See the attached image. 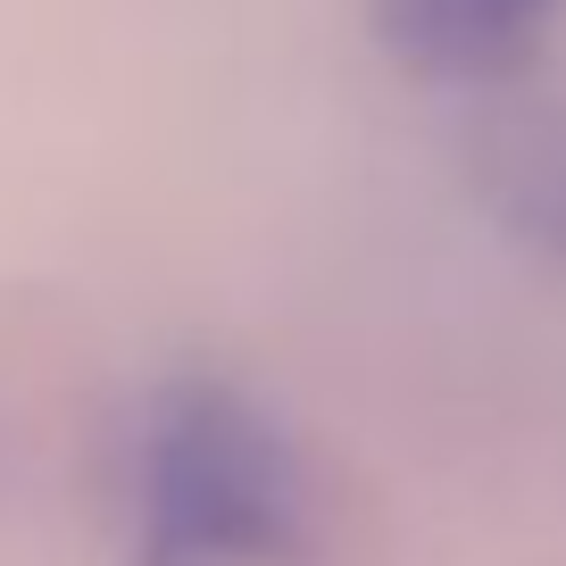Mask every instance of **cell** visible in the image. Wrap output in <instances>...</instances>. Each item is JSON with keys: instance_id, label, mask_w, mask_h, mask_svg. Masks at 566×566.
Here are the masks:
<instances>
[{"instance_id": "3957f363", "label": "cell", "mask_w": 566, "mask_h": 566, "mask_svg": "<svg viewBox=\"0 0 566 566\" xmlns=\"http://www.w3.org/2000/svg\"><path fill=\"white\" fill-rule=\"evenodd\" d=\"M467 192L525 259L566 275V101H492L467 134Z\"/></svg>"}, {"instance_id": "7a4b0ae2", "label": "cell", "mask_w": 566, "mask_h": 566, "mask_svg": "<svg viewBox=\"0 0 566 566\" xmlns=\"http://www.w3.org/2000/svg\"><path fill=\"white\" fill-rule=\"evenodd\" d=\"M375 51L417 84L509 101L566 34V0H358Z\"/></svg>"}, {"instance_id": "6da1fadb", "label": "cell", "mask_w": 566, "mask_h": 566, "mask_svg": "<svg viewBox=\"0 0 566 566\" xmlns=\"http://www.w3.org/2000/svg\"><path fill=\"white\" fill-rule=\"evenodd\" d=\"M117 566H308L317 475L275 400L217 367H167L108 433Z\"/></svg>"}]
</instances>
